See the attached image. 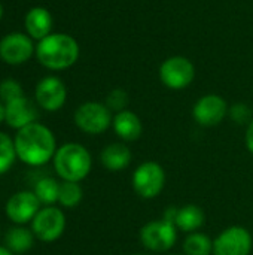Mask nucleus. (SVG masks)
<instances>
[{
    "label": "nucleus",
    "instance_id": "dca6fc26",
    "mask_svg": "<svg viewBox=\"0 0 253 255\" xmlns=\"http://www.w3.org/2000/svg\"><path fill=\"white\" fill-rule=\"evenodd\" d=\"M24 25L27 34L39 42L52 33V15L43 6H34L25 13Z\"/></svg>",
    "mask_w": 253,
    "mask_h": 255
},
{
    "label": "nucleus",
    "instance_id": "cd10ccee",
    "mask_svg": "<svg viewBox=\"0 0 253 255\" xmlns=\"http://www.w3.org/2000/svg\"><path fill=\"white\" fill-rule=\"evenodd\" d=\"M4 121V105L0 103V124Z\"/></svg>",
    "mask_w": 253,
    "mask_h": 255
},
{
    "label": "nucleus",
    "instance_id": "1a4fd4ad",
    "mask_svg": "<svg viewBox=\"0 0 253 255\" xmlns=\"http://www.w3.org/2000/svg\"><path fill=\"white\" fill-rule=\"evenodd\" d=\"M253 239L251 232L242 226H231L213 241V255H251Z\"/></svg>",
    "mask_w": 253,
    "mask_h": 255
},
{
    "label": "nucleus",
    "instance_id": "f3484780",
    "mask_svg": "<svg viewBox=\"0 0 253 255\" xmlns=\"http://www.w3.org/2000/svg\"><path fill=\"white\" fill-rule=\"evenodd\" d=\"M131 160V149L122 142H113L110 145H106L100 154V161L103 167L109 172H121L127 169Z\"/></svg>",
    "mask_w": 253,
    "mask_h": 255
},
{
    "label": "nucleus",
    "instance_id": "c85d7f7f",
    "mask_svg": "<svg viewBox=\"0 0 253 255\" xmlns=\"http://www.w3.org/2000/svg\"><path fill=\"white\" fill-rule=\"evenodd\" d=\"M0 255H12V253L6 247H0Z\"/></svg>",
    "mask_w": 253,
    "mask_h": 255
},
{
    "label": "nucleus",
    "instance_id": "412c9836",
    "mask_svg": "<svg viewBox=\"0 0 253 255\" xmlns=\"http://www.w3.org/2000/svg\"><path fill=\"white\" fill-rule=\"evenodd\" d=\"M39 202L42 205L51 206L55 202H58V194H60V182L54 178H42L36 182L34 185V191H33Z\"/></svg>",
    "mask_w": 253,
    "mask_h": 255
},
{
    "label": "nucleus",
    "instance_id": "6e6552de",
    "mask_svg": "<svg viewBox=\"0 0 253 255\" xmlns=\"http://www.w3.org/2000/svg\"><path fill=\"white\" fill-rule=\"evenodd\" d=\"M66 229V215L60 208H42L31 221V232L36 239L51 244L60 239Z\"/></svg>",
    "mask_w": 253,
    "mask_h": 255
},
{
    "label": "nucleus",
    "instance_id": "4be33fe9",
    "mask_svg": "<svg viewBox=\"0 0 253 255\" xmlns=\"http://www.w3.org/2000/svg\"><path fill=\"white\" fill-rule=\"evenodd\" d=\"M84 197V190L79 185V182H70V181H63L60 184V194H58V203L63 208L73 209L76 208Z\"/></svg>",
    "mask_w": 253,
    "mask_h": 255
},
{
    "label": "nucleus",
    "instance_id": "5701e85b",
    "mask_svg": "<svg viewBox=\"0 0 253 255\" xmlns=\"http://www.w3.org/2000/svg\"><path fill=\"white\" fill-rule=\"evenodd\" d=\"M16 158V151H15V143L13 140L0 131V175L7 172L13 161Z\"/></svg>",
    "mask_w": 253,
    "mask_h": 255
},
{
    "label": "nucleus",
    "instance_id": "39448f33",
    "mask_svg": "<svg viewBox=\"0 0 253 255\" xmlns=\"http://www.w3.org/2000/svg\"><path fill=\"white\" fill-rule=\"evenodd\" d=\"M166 170L157 161H145L133 172L131 184L136 194L145 200H152L161 194L166 185Z\"/></svg>",
    "mask_w": 253,
    "mask_h": 255
},
{
    "label": "nucleus",
    "instance_id": "a878e982",
    "mask_svg": "<svg viewBox=\"0 0 253 255\" xmlns=\"http://www.w3.org/2000/svg\"><path fill=\"white\" fill-rule=\"evenodd\" d=\"M230 118L236 123V124H249L253 118L252 109L246 105V103H236L230 108L228 111Z\"/></svg>",
    "mask_w": 253,
    "mask_h": 255
},
{
    "label": "nucleus",
    "instance_id": "9d476101",
    "mask_svg": "<svg viewBox=\"0 0 253 255\" xmlns=\"http://www.w3.org/2000/svg\"><path fill=\"white\" fill-rule=\"evenodd\" d=\"M230 106L219 94H206L192 106V118L201 127H216L228 115Z\"/></svg>",
    "mask_w": 253,
    "mask_h": 255
},
{
    "label": "nucleus",
    "instance_id": "ddd939ff",
    "mask_svg": "<svg viewBox=\"0 0 253 255\" xmlns=\"http://www.w3.org/2000/svg\"><path fill=\"white\" fill-rule=\"evenodd\" d=\"M40 205L42 203L34 193L19 191L12 194L6 202V215L12 223L21 226L33 221L36 214L40 211Z\"/></svg>",
    "mask_w": 253,
    "mask_h": 255
},
{
    "label": "nucleus",
    "instance_id": "0eeeda50",
    "mask_svg": "<svg viewBox=\"0 0 253 255\" xmlns=\"http://www.w3.org/2000/svg\"><path fill=\"white\" fill-rule=\"evenodd\" d=\"M158 76L161 84L169 90H185L194 82L195 66L189 58L183 55H173L161 63Z\"/></svg>",
    "mask_w": 253,
    "mask_h": 255
},
{
    "label": "nucleus",
    "instance_id": "2eb2a0df",
    "mask_svg": "<svg viewBox=\"0 0 253 255\" xmlns=\"http://www.w3.org/2000/svg\"><path fill=\"white\" fill-rule=\"evenodd\" d=\"M112 128L115 134L124 142H136L143 134V123L140 117L130 109L113 115Z\"/></svg>",
    "mask_w": 253,
    "mask_h": 255
},
{
    "label": "nucleus",
    "instance_id": "a211bd4d",
    "mask_svg": "<svg viewBox=\"0 0 253 255\" xmlns=\"http://www.w3.org/2000/svg\"><path fill=\"white\" fill-rule=\"evenodd\" d=\"M204 223H206V214L198 205L188 203L182 208H177V214L174 220V226L177 227V230L189 235L198 232L204 226Z\"/></svg>",
    "mask_w": 253,
    "mask_h": 255
},
{
    "label": "nucleus",
    "instance_id": "2f4dec72",
    "mask_svg": "<svg viewBox=\"0 0 253 255\" xmlns=\"http://www.w3.org/2000/svg\"><path fill=\"white\" fill-rule=\"evenodd\" d=\"M170 255H179V254H170Z\"/></svg>",
    "mask_w": 253,
    "mask_h": 255
},
{
    "label": "nucleus",
    "instance_id": "20e7f679",
    "mask_svg": "<svg viewBox=\"0 0 253 255\" xmlns=\"http://www.w3.org/2000/svg\"><path fill=\"white\" fill-rule=\"evenodd\" d=\"M76 127L86 134H101L112 127L113 115L110 109L100 102H85L78 106L73 115Z\"/></svg>",
    "mask_w": 253,
    "mask_h": 255
},
{
    "label": "nucleus",
    "instance_id": "c756f323",
    "mask_svg": "<svg viewBox=\"0 0 253 255\" xmlns=\"http://www.w3.org/2000/svg\"><path fill=\"white\" fill-rule=\"evenodd\" d=\"M1 16H3V6H1V3H0V19H1Z\"/></svg>",
    "mask_w": 253,
    "mask_h": 255
},
{
    "label": "nucleus",
    "instance_id": "393cba45",
    "mask_svg": "<svg viewBox=\"0 0 253 255\" xmlns=\"http://www.w3.org/2000/svg\"><path fill=\"white\" fill-rule=\"evenodd\" d=\"M22 96H24V91L18 81H15L12 78H6L0 82V99L4 103H9Z\"/></svg>",
    "mask_w": 253,
    "mask_h": 255
},
{
    "label": "nucleus",
    "instance_id": "423d86ee",
    "mask_svg": "<svg viewBox=\"0 0 253 255\" xmlns=\"http://www.w3.org/2000/svg\"><path fill=\"white\" fill-rule=\"evenodd\" d=\"M177 227L164 218L146 223L139 233L142 245L151 253H167L177 242Z\"/></svg>",
    "mask_w": 253,
    "mask_h": 255
},
{
    "label": "nucleus",
    "instance_id": "bb28decb",
    "mask_svg": "<svg viewBox=\"0 0 253 255\" xmlns=\"http://www.w3.org/2000/svg\"><path fill=\"white\" fill-rule=\"evenodd\" d=\"M245 143H246V148H248V151H249L251 154H253V118H252V121L248 124V127H246Z\"/></svg>",
    "mask_w": 253,
    "mask_h": 255
},
{
    "label": "nucleus",
    "instance_id": "f03ea898",
    "mask_svg": "<svg viewBox=\"0 0 253 255\" xmlns=\"http://www.w3.org/2000/svg\"><path fill=\"white\" fill-rule=\"evenodd\" d=\"M37 61L49 70H66L72 67L81 54L78 40L67 33H51L36 45Z\"/></svg>",
    "mask_w": 253,
    "mask_h": 255
},
{
    "label": "nucleus",
    "instance_id": "aec40b11",
    "mask_svg": "<svg viewBox=\"0 0 253 255\" xmlns=\"http://www.w3.org/2000/svg\"><path fill=\"white\" fill-rule=\"evenodd\" d=\"M185 255H213V241L200 232L189 233L183 241Z\"/></svg>",
    "mask_w": 253,
    "mask_h": 255
},
{
    "label": "nucleus",
    "instance_id": "7c9ffc66",
    "mask_svg": "<svg viewBox=\"0 0 253 255\" xmlns=\"http://www.w3.org/2000/svg\"><path fill=\"white\" fill-rule=\"evenodd\" d=\"M134 255H151V254H148V253H137V254H134Z\"/></svg>",
    "mask_w": 253,
    "mask_h": 255
},
{
    "label": "nucleus",
    "instance_id": "f257e3e1",
    "mask_svg": "<svg viewBox=\"0 0 253 255\" xmlns=\"http://www.w3.org/2000/svg\"><path fill=\"white\" fill-rule=\"evenodd\" d=\"M16 157L33 167L46 164L54 160L57 152V140L54 133L37 121L19 128L13 139Z\"/></svg>",
    "mask_w": 253,
    "mask_h": 255
},
{
    "label": "nucleus",
    "instance_id": "9b49d317",
    "mask_svg": "<svg viewBox=\"0 0 253 255\" xmlns=\"http://www.w3.org/2000/svg\"><path fill=\"white\" fill-rule=\"evenodd\" d=\"M36 52L33 39L21 31H12L0 40V58L3 63L18 66L27 63Z\"/></svg>",
    "mask_w": 253,
    "mask_h": 255
},
{
    "label": "nucleus",
    "instance_id": "6ab92c4d",
    "mask_svg": "<svg viewBox=\"0 0 253 255\" xmlns=\"http://www.w3.org/2000/svg\"><path fill=\"white\" fill-rule=\"evenodd\" d=\"M34 233L25 227H13L6 235V248L12 254H24L33 248Z\"/></svg>",
    "mask_w": 253,
    "mask_h": 255
},
{
    "label": "nucleus",
    "instance_id": "7ed1b4c3",
    "mask_svg": "<svg viewBox=\"0 0 253 255\" xmlns=\"http://www.w3.org/2000/svg\"><path fill=\"white\" fill-rule=\"evenodd\" d=\"M54 167L63 181L81 182L89 175L92 158L84 145L69 142L57 149L54 155Z\"/></svg>",
    "mask_w": 253,
    "mask_h": 255
},
{
    "label": "nucleus",
    "instance_id": "4468645a",
    "mask_svg": "<svg viewBox=\"0 0 253 255\" xmlns=\"http://www.w3.org/2000/svg\"><path fill=\"white\" fill-rule=\"evenodd\" d=\"M39 117L36 105L28 100L25 96L15 99L9 103H4V121L12 128H22L28 124L36 123Z\"/></svg>",
    "mask_w": 253,
    "mask_h": 255
},
{
    "label": "nucleus",
    "instance_id": "f8f14e48",
    "mask_svg": "<svg viewBox=\"0 0 253 255\" xmlns=\"http://www.w3.org/2000/svg\"><path fill=\"white\" fill-rule=\"evenodd\" d=\"M34 97L43 111L57 112L67 100V88L58 76H45L37 82Z\"/></svg>",
    "mask_w": 253,
    "mask_h": 255
},
{
    "label": "nucleus",
    "instance_id": "b1692460",
    "mask_svg": "<svg viewBox=\"0 0 253 255\" xmlns=\"http://www.w3.org/2000/svg\"><path fill=\"white\" fill-rule=\"evenodd\" d=\"M128 103H130V96H128V93L124 88H115V90H112L107 94L106 102H104V105L110 109V112H115V114L125 111L127 106H128Z\"/></svg>",
    "mask_w": 253,
    "mask_h": 255
}]
</instances>
